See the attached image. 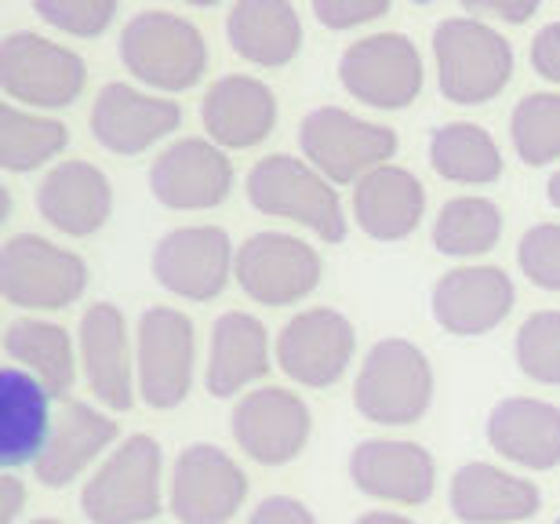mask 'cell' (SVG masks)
I'll return each mask as SVG.
<instances>
[{"label": "cell", "instance_id": "obj_1", "mask_svg": "<svg viewBox=\"0 0 560 524\" xmlns=\"http://www.w3.org/2000/svg\"><path fill=\"white\" fill-rule=\"evenodd\" d=\"M441 92L455 106L491 103L513 77V48L495 26L477 19H444L433 33Z\"/></svg>", "mask_w": 560, "mask_h": 524}, {"label": "cell", "instance_id": "obj_2", "mask_svg": "<svg viewBox=\"0 0 560 524\" xmlns=\"http://www.w3.org/2000/svg\"><path fill=\"white\" fill-rule=\"evenodd\" d=\"M353 400L361 416L378 427L419 422L433 400V368L416 342L383 339L364 357Z\"/></svg>", "mask_w": 560, "mask_h": 524}, {"label": "cell", "instance_id": "obj_3", "mask_svg": "<svg viewBox=\"0 0 560 524\" xmlns=\"http://www.w3.org/2000/svg\"><path fill=\"white\" fill-rule=\"evenodd\" d=\"M161 444L145 433L128 438L84 485L81 510L92 524H142L161 514Z\"/></svg>", "mask_w": 560, "mask_h": 524}, {"label": "cell", "instance_id": "obj_4", "mask_svg": "<svg viewBox=\"0 0 560 524\" xmlns=\"http://www.w3.org/2000/svg\"><path fill=\"white\" fill-rule=\"evenodd\" d=\"M248 200L262 216L291 219L299 226L320 233V241L339 244L346 237V216L339 194L313 164L295 161L288 153H273L252 164Z\"/></svg>", "mask_w": 560, "mask_h": 524}, {"label": "cell", "instance_id": "obj_5", "mask_svg": "<svg viewBox=\"0 0 560 524\" xmlns=\"http://www.w3.org/2000/svg\"><path fill=\"white\" fill-rule=\"evenodd\" d=\"M120 59L142 84L161 88V92H183L200 81L208 66V48L194 22L172 11H139L120 33Z\"/></svg>", "mask_w": 560, "mask_h": 524}, {"label": "cell", "instance_id": "obj_6", "mask_svg": "<svg viewBox=\"0 0 560 524\" xmlns=\"http://www.w3.org/2000/svg\"><path fill=\"white\" fill-rule=\"evenodd\" d=\"M299 142L306 161L331 183H361L375 168H386V161L397 153L394 128L372 125L339 106H324L306 114L299 128Z\"/></svg>", "mask_w": 560, "mask_h": 524}, {"label": "cell", "instance_id": "obj_7", "mask_svg": "<svg viewBox=\"0 0 560 524\" xmlns=\"http://www.w3.org/2000/svg\"><path fill=\"white\" fill-rule=\"evenodd\" d=\"M88 266L59 244L19 233L0 252V292L22 310H66L84 295Z\"/></svg>", "mask_w": 560, "mask_h": 524}, {"label": "cell", "instance_id": "obj_8", "mask_svg": "<svg viewBox=\"0 0 560 524\" xmlns=\"http://www.w3.org/2000/svg\"><path fill=\"white\" fill-rule=\"evenodd\" d=\"M0 84L22 106L62 109L84 92V62L37 33H8L0 44Z\"/></svg>", "mask_w": 560, "mask_h": 524}, {"label": "cell", "instance_id": "obj_9", "mask_svg": "<svg viewBox=\"0 0 560 524\" xmlns=\"http://www.w3.org/2000/svg\"><path fill=\"white\" fill-rule=\"evenodd\" d=\"M194 361H197L194 321L172 306L145 310L136 342V379L145 405L150 408L183 405L189 386H194Z\"/></svg>", "mask_w": 560, "mask_h": 524}, {"label": "cell", "instance_id": "obj_10", "mask_svg": "<svg viewBox=\"0 0 560 524\" xmlns=\"http://www.w3.org/2000/svg\"><path fill=\"white\" fill-rule=\"evenodd\" d=\"M339 81L357 103L372 109H405L422 92V59L400 33H372L342 51Z\"/></svg>", "mask_w": 560, "mask_h": 524}, {"label": "cell", "instance_id": "obj_11", "mask_svg": "<svg viewBox=\"0 0 560 524\" xmlns=\"http://www.w3.org/2000/svg\"><path fill=\"white\" fill-rule=\"evenodd\" d=\"M233 277L262 306H288L306 299L320 281V259L302 237L255 233L241 244Z\"/></svg>", "mask_w": 560, "mask_h": 524}, {"label": "cell", "instance_id": "obj_12", "mask_svg": "<svg viewBox=\"0 0 560 524\" xmlns=\"http://www.w3.org/2000/svg\"><path fill=\"white\" fill-rule=\"evenodd\" d=\"M357 331L339 310L313 306L291 317L277 336V364L302 386H331L350 368Z\"/></svg>", "mask_w": 560, "mask_h": 524}, {"label": "cell", "instance_id": "obj_13", "mask_svg": "<svg viewBox=\"0 0 560 524\" xmlns=\"http://www.w3.org/2000/svg\"><path fill=\"white\" fill-rule=\"evenodd\" d=\"M248 477L215 444H189L172 474V514L183 524H226L244 506Z\"/></svg>", "mask_w": 560, "mask_h": 524}, {"label": "cell", "instance_id": "obj_14", "mask_svg": "<svg viewBox=\"0 0 560 524\" xmlns=\"http://www.w3.org/2000/svg\"><path fill=\"white\" fill-rule=\"evenodd\" d=\"M233 244L219 226H183L164 233L153 248V277L167 292L208 303L226 288L233 273Z\"/></svg>", "mask_w": 560, "mask_h": 524}, {"label": "cell", "instance_id": "obj_15", "mask_svg": "<svg viewBox=\"0 0 560 524\" xmlns=\"http://www.w3.org/2000/svg\"><path fill=\"white\" fill-rule=\"evenodd\" d=\"M233 438L262 466L291 463L310 441V408L284 386H259L233 408Z\"/></svg>", "mask_w": 560, "mask_h": 524}, {"label": "cell", "instance_id": "obj_16", "mask_svg": "<svg viewBox=\"0 0 560 524\" xmlns=\"http://www.w3.org/2000/svg\"><path fill=\"white\" fill-rule=\"evenodd\" d=\"M153 197L164 208L175 211H200L215 208L226 200L233 186V172L222 147L205 139H183L167 147L150 168Z\"/></svg>", "mask_w": 560, "mask_h": 524}, {"label": "cell", "instance_id": "obj_17", "mask_svg": "<svg viewBox=\"0 0 560 524\" xmlns=\"http://www.w3.org/2000/svg\"><path fill=\"white\" fill-rule=\"evenodd\" d=\"M183 125V109L172 98L145 95L128 84H106L92 106V131L109 153L136 158Z\"/></svg>", "mask_w": 560, "mask_h": 524}, {"label": "cell", "instance_id": "obj_18", "mask_svg": "<svg viewBox=\"0 0 560 524\" xmlns=\"http://www.w3.org/2000/svg\"><path fill=\"white\" fill-rule=\"evenodd\" d=\"M513 281L499 266H458L433 288V314L452 336H485L513 310Z\"/></svg>", "mask_w": 560, "mask_h": 524}, {"label": "cell", "instance_id": "obj_19", "mask_svg": "<svg viewBox=\"0 0 560 524\" xmlns=\"http://www.w3.org/2000/svg\"><path fill=\"white\" fill-rule=\"evenodd\" d=\"M350 477L364 496L400 506H419L433 496L436 466L422 444L364 441L350 455Z\"/></svg>", "mask_w": 560, "mask_h": 524}, {"label": "cell", "instance_id": "obj_20", "mask_svg": "<svg viewBox=\"0 0 560 524\" xmlns=\"http://www.w3.org/2000/svg\"><path fill=\"white\" fill-rule=\"evenodd\" d=\"M37 208L48 226L70 237H88L103 230L114 211V189L109 178L88 161H66L44 175L37 189Z\"/></svg>", "mask_w": 560, "mask_h": 524}, {"label": "cell", "instance_id": "obj_21", "mask_svg": "<svg viewBox=\"0 0 560 524\" xmlns=\"http://www.w3.org/2000/svg\"><path fill=\"white\" fill-rule=\"evenodd\" d=\"M81 364L92 394L106 408L128 411L136 405V386H131V353H128V328L125 314L109 303L88 306L81 317Z\"/></svg>", "mask_w": 560, "mask_h": 524}, {"label": "cell", "instance_id": "obj_22", "mask_svg": "<svg viewBox=\"0 0 560 524\" xmlns=\"http://www.w3.org/2000/svg\"><path fill=\"white\" fill-rule=\"evenodd\" d=\"M205 128L222 150H248L270 136L277 125V98L262 81L244 73L222 77L205 95Z\"/></svg>", "mask_w": 560, "mask_h": 524}, {"label": "cell", "instance_id": "obj_23", "mask_svg": "<svg viewBox=\"0 0 560 524\" xmlns=\"http://www.w3.org/2000/svg\"><path fill=\"white\" fill-rule=\"evenodd\" d=\"M488 441L502 459L553 470L560 463V408L535 397H506L488 416Z\"/></svg>", "mask_w": 560, "mask_h": 524}, {"label": "cell", "instance_id": "obj_24", "mask_svg": "<svg viewBox=\"0 0 560 524\" xmlns=\"http://www.w3.org/2000/svg\"><path fill=\"white\" fill-rule=\"evenodd\" d=\"M51 427V394L30 372L8 364L0 372V459L8 474L40 459Z\"/></svg>", "mask_w": 560, "mask_h": 524}, {"label": "cell", "instance_id": "obj_25", "mask_svg": "<svg viewBox=\"0 0 560 524\" xmlns=\"http://www.w3.org/2000/svg\"><path fill=\"white\" fill-rule=\"evenodd\" d=\"M117 441V422L103 416L98 408L84 405V400H70L51 427V438L44 444L40 459L33 463L37 481L48 488L70 485L73 477L84 474L88 463H95L109 444Z\"/></svg>", "mask_w": 560, "mask_h": 524}, {"label": "cell", "instance_id": "obj_26", "mask_svg": "<svg viewBox=\"0 0 560 524\" xmlns=\"http://www.w3.org/2000/svg\"><path fill=\"white\" fill-rule=\"evenodd\" d=\"M539 510V488L491 463H466L452 477V514L466 524H513Z\"/></svg>", "mask_w": 560, "mask_h": 524}, {"label": "cell", "instance_id": "obj_27", "mask_svg": "<svg viewBox=\"0 0 560 524\" xmlns=\"http://www.w3.org/2000/svg\"><path fill=\"white\" fill-rule=\"evenodd\" d=\"M425 189L408 168H375L353 189V216L375 241H400L422 222Z\"/></svg>", "mask_w": 560, "mask_h": 524}, {"label": "cell", "instance_id": "obj_28", "mask_svg": "<svg viewBox=\"0 0 560 524\" xmlns=\"http://www.w3.org/2000/svg\"><path fill=\"white\" fill-rule=\"evenodd\" d=\"M230 48L255 66H284L302 48V19L284 0H241L226 15Z\"/></svg>", "mask_w": 560, "mask_h": 524}, {"label": "cell", "instance_id": "obj_29", "mask_svg": "<svg viewBox=\"0 0 560 524\" xmlns=\"http://www.w3.org/2000/svg\"><path fill=\"white\" fill-rule=\"evenodd\" d=\"M270 368V336L266 325L252 314L230 310L215 321L211 331V361H208V389L215 397H233Z\"/></svg>", "mask_w": 560, "mask_h": 524}, {"label": "cell", "instance_id": "obj_30", "mask_svg": "<svg viewBox=\"0 0 560 524\" xmlns=\"http://www.w3.org/2000/svg\"><path fill=\"white\" fill-rule=\"evenodd\" d=\"M4 350L22 372H30L51 397L66 394L77 379L73 342L66 328L48 325V321H11L4 331Z\"/></svg>", "mask_w": 560, "mask_h": 524}, {"label": "cell", "instance_id": "obj_31", "mask_svg": "<svg viewBox=\"0 0 560 524\" xmlns=\"http://www.w3.org/2000/svg\"><path fill=\"white\" fill-rule=\"evenodd\" d=\"M430 164L447 183L491 186L502 175V153L480 125L452 120L430 136Z\"/></svg>", "mask_w": 560, "mask_h": 524}, {"label": "cell", "instance_id": "obj_32", "mask_svg": "<svg viewBox=\"0 0 560 524\" xmlns=\"http://www.w3.org/2000/svg\"><path fill=\"white\" fill-rule=\"evenodd\" d=\"M502 237V211L485 197H452L433 222V248L452 259L488 255Z\"/></svg>", "mask_w": 560, "mask_h": 524}, {"label": "cell", "instance_id": "obj_33", "mask_svg": "<svg viewBox=\"0 0 560 524\" xmlns=\"http://www.w3.org/2000/svg\"><path fill=\"white\" fill-rule=\"evenodd\" d=\"M70 142L62 120L33 117L30 109H0V164L8 172H33L55 161Z\"/></svg>", "mask_w": 560, "mask_h": 524}, {"label": "cell", "instance_id": "obj_34", "mask_svg": "<svg viewBox=\"0 0 560 524\" xmlns=\"http://www.w3.org/2000/svg\"><path fill=\"white\" fill-rule=\"evenodd\" d=\"M510 139L513 150L524 164H550L560 158V95L557 92H535L524 95L513 106L510 117Z\"/></svg>", "mask_w": 560, "mask_h": 524}, {"label": "cell", "instance_id": "obj_35", "mask_svg": "<svg viewBox=\"0 0 560 524\" xmlns=\"http://www.w3.org/2000/svg\"><path fill=\"white\" fill-rule=\"evenodd\" d=\"M517 368L535 383L560 386V314L539 310L517 328Z\"/></svg>", "mask_w": 560, "mask_h": 524}, {"label": "cell", "instance_id": "obj_36", "mask_svg": "<svg viewBox=\"0 0 560 524\" xmlns=\"http://www.w3.org/2000/svg\"><path fill=\"white\" fill-rule=\"evenodd\" d=\"M33 11L48 26L73 33V37H98L114 22L117 4L114 0H37Z\"/></svg>", "mask_w": 560, "mask_h": 524}, {"label": "cell", "instance_id": "obj_37", "mask_svg": "<svg viewBox=\"0 0 560 524\" xmlns=\"http://www.w3.org/2000/svg\"><path fill=\"white\" fill-rule=\"evenodd\" d=\"M517 263L532 284L546 292H560V226L557 222H539L521 237Z\"/></svg>", "mask_w": 560, "mask_h": 524}, {"label": "cell", "instance_id": "obj_38", "mask_svg": "<svg viewBox=\"0 0 560 524\" xmlns=\"http://www.w3.org/2000/svg\"><path fill=\"white\" fill-rule=\"evenodd\" d=\"M389 11L386 0H317L313 15H317L328 30H357L364 22L383 19Z\"/></svg>", "mask_w": 560, "mask_h": 524}, {"label": "cell", "instance_id": "obj_39", "mask_svg": "<svg viewBox=\"0 0 560 524\" xmlns=\"http://www.w3.org/2000/svg\"><path fill=\"white\" fill-rule=\"evenodd\" d=\"M248 524H317V517H313L310 506H302L299 499L273 496V499H262V503L252 510Z\"/></svg>", "mask_w": 560, "mask_h": 524}, {"label": "cell", "instance_id": "obj_40", "mask_svg": "<svg viewBox=\"0 0 560 524\" xmlns=\"http://www.w3.org/2000/svg\"><path fill=\"white\" fill-rule=\"evenodd\" d=\"M532 66H535V73L546 77V81L560 84V22L539 30V37L532 44Z\"/></svg>", "mask_w": 560, "mask_h": 524}, {"label": "cell", "instance_id": "obj_41", "mask_svg": "<svg viewBox=\"0 0 560 524\" xmlns=\"http://www.w3.org/2000/svg\"><path fill=\"white\" fill-rule=\"evenodd\" d=\"M22 503H26V492H22L19 477L4 474L0 477V524H15Z\"/></svg>", "mask_w": 560, "mask_h": 524}, {"label": "cell", "instance_id": "obj_42", "mask_svg": "<svg viewBox=\"0 0 560 524\" xmlns=\"http://www.w3.org/2000/svg\"><path fill=\"white\" fill-rule=\"evenodd\" d=\"M474 11H480V15H495V19H510V22H524V19H532L539 8L524 4V8H474Z\"/></svg>", "mask_w": 560, "mask_h": 524}, {"label": "cell", "instance_id": "obj_43", "mask_svg": "<svg viewBox=\"0 0 560 524\" xmlns=\"http://www.w3.org/2000/svg\"><path fill=\"white\" fill-rule=\"evenodd\" d=\"M357 524H416V521H408V517H400V514H383V510H372V514L357 517Z\"/></svg>", "mask_w": 560, "mask_h": 524}, {"label": "cell", "instance_id": "obj_44", "mask_svg": "<svg viewBox=\"0 0 560 524\" xmlns=\"http://www.w3.org/2000/svg\"><path fill=\"white\" fill-rule=\"evenodd\" d=\"M546 194H550V200H553V205L560 208V172L550 178V186H546Z\"/></svg>", "mask_w": 560, "mask_h": 524}, {"label": "cell", "instance_id": "obj_45", "mask_svg": "<svg viewBox=\"0 0 560 524\" xmlns=\"http://www.w3.org/2000/svg\"><path fill=\"white\" fill-rule=\"evenodd\" d=\"M30 524H62V521H51V517H40V521H30Z\"/></svg>", "mask_w": 560, "mask_h": 524}, {"label": "cell", "instance_id": "obj_46", "mask_svg": "<svg viewBox=\"0 0 560 524\" xmlns=\"http://www.w3.org/2000/svg\"><path fill=\"white\" fill-rule=\"evenodd\" d=\"M557 524H560V521H557Z\"/></svg>", "mask_w": 560, "mask_h": 524}]
</instances>
